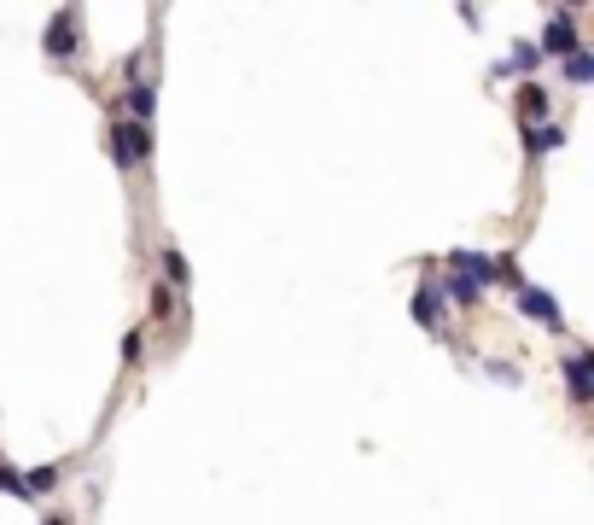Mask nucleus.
Instances as JSON below:
<instances>
[{
  "instance_id": "nucleus-5",
  "label": "nucleus",
  "mask_w": 594,
  "mask_h": 525,
  "mask_svg": "<svg viewBox=\"0 0 594 525\" xmlns=\"http://www.w3.org/2000/svg\"><path fill=\"white\" fill-rule=\"evenodd\" d=\"M449 275L472 280V286L484 292V286H495V257H478V251H449Z\"/></svg>"
},
{
  "instance_id": "nucleus-10",
  "label": "nucleus",
  "mask_w": 594,
  "mask_h": 525,
  "mask_svg": "<svg viewBox=\"0 0 594 525\" xmlns=\"http://www.w3.org/2000/svg\"><path fill=\"white\" fill-rule=\"evenodd\" d=\"M589 76H594V59L583 53V47H577V53L565 59V82H589Z\"/></svg>"
},
{
  "instance_id": "nucleus-4",
  "label": "nucleus",
  "mask_w": 594,
  "mask_h": 525,
  "mask_svg": "<svg viewBox=\"0 0 594 525\" xmlns=\"http://www.w3.org/2000/svg\"><path fill=\"white\" fill-rule=\"evenodd\" d=\"M76 53V6H59L47 24V59H70Z\"/></svg>"
},
{
  "instance_id": "nucleus-1",
  "label": "nucleus",
  "mask_w": 594,
  "mask_h": 525,
  "mask_svg": "<svg viewBox=\"0 0 594 525\" xmlns=\"http://www.w3.org/2000/svg\"><path fill=\"white\" fill-rule=\"evenodd\" d=\"M146 152H152V129H146V123H129V117H123V123H111V164H117L123 175L140 170V164H146Z\"/></svg>"
},
{
  "instance_id": "nucleus-3",
  "label": "nucleus",
  "mask_w": 594,
  "mask_h": 525,
  "mask_svg": "<svg viewBox=\"0 0 594 525\" xmlns=\"http://www.w3.org/2000/svg\"><path fill=\"white\" fill-rule=\"evenodd\" d=\"M519 310H525L536 327H548V333H560V327H565L560 298H548V292H536V286H519Z\"/></svg>"
},
{
  "instance_id": "nucleus-7",
  "label": "nucleus",
  "mask_w": 594,
  "mask_h": 525,
  "mask_svg": "<svg viewBox=\"0 0 594 525\" xmlns=\"http://www.w3.org/2000/svg\"><path fill=\"white\" fill-rule=\"evenodd\" d=\"M152 111H158V82H134L129 88V123L152 129Z\"/></svg>"
},
{
  "instance_id": "nucleus-8",
  "label": "nucleus",
  "mask_w": 594,
  "mask_h": 525,
  "mask_svg": "<svg viewBox=\"0 0 594 525\" xmlns=\"http://www.w3.org/2000/svg\"><path fill=\"white\" fill-rule=\"evenodd\" d=\"M414 321H420L426 333H437V327H443V304H437V292H431V286H420V292H414Z\"/></svg>"
},
{
  "instance_id": "nucleus-9",
  "label": "nucleus",
  "mask_w": 594,
  "mask_h": 525,
  "mask_svg": "<svg viewBox=\"0 0 594 525\" xmlns=\"http://www.w3.org/2000/svg\"><path fill=\"white\" fill-rule=\"evenodd\" d=\"M560 140H565L560 123H530V129H525V146H530V152H554Z\"/></svg>"
},
{
  "instance_id": "nucleus-16",
  "label": "nucleus",
  "mask_w": 594,
  "mask_h": 525,
  "mask_svg": "<svg viewBox=\"0 0 594 525\" xmlns=\"http://www.w3.org/2000/svg\"><path fill=\"white\" fill-rule=\"evenodd\" d=\"M47 525H65V520H47Z\"/></svg>"
},
{
  "instance_id": "nucleus-13",
  "label": "nucleus",
  "mask_w": 594,
  "mask_h": 525,
  "mask_svg": "<svg viewBox=\"0 0 594 525\" xmlns=\"http://www.w3.org/2000/svg\"><path fill=\"white\" fill-rule=\"evenodd\" d=\"M449 298H455V304H478V286L461 275H449Z\"/></svg>"
},
{
  "instance_id": "nucleus-6",
  "label": "nucleus",
  "mask_w": 594,
  "mask_h": 525,
  "mask_svg": "<svg viewBox=\"0 0 594 525\" xmlns=\"http://www.w3.org/2000/svg\"><path fill=\"white\" fill-rule=\"evenodd\" d=\"M536 53H554V59H571L577 53V30H571V12H554V24L542 30V47Z\"/></svg>"
},
{
  "instance_id": "nucleus-2",
  "label": "nucleus",
  "mask_w": 594,
  "mask_h": 525,
  "mask_svg": "<svg viewBox=\"0 0 594 525\" xmlns=\"http://www.w3.org/2000/svg\"><path fill=\"white\" fill-rule=\"evenodd\" d=\"M565 391H571L577 409L594 403V350H571V356H565Z\"/></svg>"
},
{
  "instance_id": "nucleus-14",
  "label": "nucleus",
  "mask_w": 594,
  "mask_h": 525,
  "mask_svg": "<svg viewBox=\"0 0 594 525\" xmlns=\"http://www.w3.org/2000/svg\"><path fill=\"white\" fill-rule=\"evenodd\" d=\"M53 485H59V467H41V473H30V479H24V490H30V496H35V490H53Z\"/></svg>"
},
{
  "instance_id": "nucleus-12",
  "label": "nucleus",
  "mask_w": 594,
  "mask_h": 525,
  "mask_svg": "<svg viewBox=\"0 0 594 525\" xmlns=\"http://www.w3.org/2000/svg\"><path fill=\"white\" fill-rule=\"evenodd\" d=\"M519 111H525V117H542V111H548V94H542L536 82H525V94H519Z\"/></svg>"
},
{
  "instance_id": "nucleus-11",
  "label": "nucleus",
  "mask_w": 594,
  "mask_h": 525,
  "mask_svg": "<svg viewBox=\"0 0 594 525\" xmlns=\"http://www.w3.org/2000/svg\"><path fill=\"white\" fill-rule=\"evenodd\" d=\"M164 280H175V286H187V280H193V275H187V257H181L175 245L164 251Z\"/></svg>"
},
{
  "instance_id": "nucleus-15",
  "label": "nucleus",
  "mask_w": 594,
  "mask_h": 525,
  "mask_svg": "<svg viewBox=\"0 0 594 525\" xmlns=\"http://www.w3.org/2000/svg\"><path fill=\"white\" fill-rule=\"evenodd\" d=\"M0 490H6V496H30V490H24V473H12L6 461H0Z\"/></svg>"
}]
</instances>
